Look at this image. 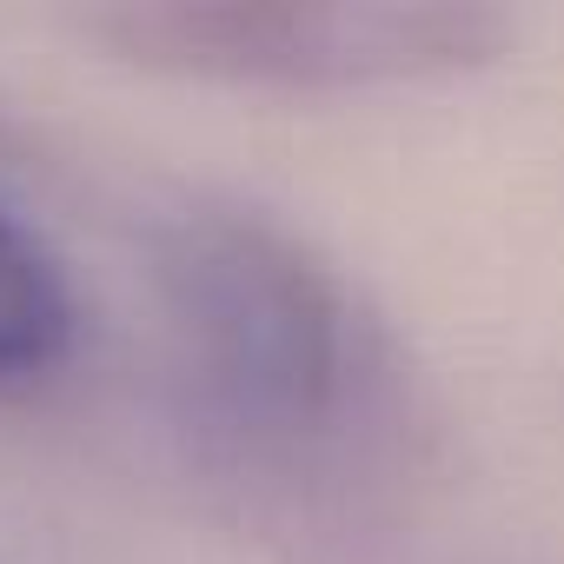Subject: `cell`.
I'll list each match as a JSON object with an SVG mask.
<instances>
[{
  "label": "cell",
  "instance_id": "obj_1",
  "mask_svg": "<svg viewBox=\"0 0 564 564\" xmlns=\"http://www.w3.org/2000/svg\"><path fill=\"white\" fill-rule=\"evenodd\" d=\"M80 326L74 279L41 226L0 193V379H34L67 359Z\"/></svg>",
  "mask_w": 564,
  "mask_h": 564
}]
</instances>
